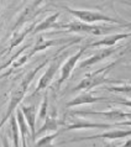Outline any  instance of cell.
Segmentation results:
<instances>
[{
    "instance_id": "cell-17",
    "label": "cell",
    "mask_w": 131,
    "mask_h": 147,
    "mask_svg": "<svg viewBox=\"0 0 131 147\" xmlns=\"http://www.w3.org/2000/svg\"><path fill=\"white\" fill-rule=\"evenodd\" d=\"M10 125H9V130H10V136H11V140H13V146L14 147H21L20 146V131H19V126H18V121H16V117L13 114L10 117Z\"/></svg>"
},
{
    "instance_id": "cell-22",
    "label": "cell",
    "mask_w": 131,
    "mask_h": 147,
    "mask_svg": "<svg viewBox=\"0 0 131 147\" xmlns=\"http://www.w3.org/2000/svg\"><path fill=\"white\" fill-rule=\"evenodd\" d=\"M1 142H3V147H11L9 140H7L6 135H3V138H1Z\"/></svg>"
},
{
    "instance_id": "cell-15",
    "label": "cell",
    "mask_w": 131,
    "mask_h": 147,
    "mask_svg": "<svg viewBox=\"0 0 131 147\" xmlns=\"http://www.w3.org/2000/svg\"><path fill=\"white\" fill-rule=\"evenodd\" d=\"M35 25H36V22L30 24V25L26 26L25 28H22V30H19V31H15V32H14L13 37H11V40H10V45H9V47H7V50H6L7 53H9V52H11V50H13V48L18 47L19 45L24 40H25V37H26L27 35L32 34V30H34Z\"/></svg>"
},
{
    "instance_id": "cell-13",
    "label": "cell",
    "mask_w": 131,
    "mask_h": 147,
    "mask_svg": "<svg viewBox=\"0 0 131 147\" xmlns=\"http://www.w3.org/2000/svg\"><path fill=\"white\" fill-rule=\"evenodd\" d=\"M42 3V0H35L34 3H31V4H28V5L25 7V9L22 10V13L20 14L19 16V19H18V21L15 22V25L13 27V30L16 31V28L20 27V26H22L25 22H27L30 19H32L35 16V13H36V10L38 9V6H40V4Z\"/></svg>"
},
{
    "instance_id": "cell-14",
    "label": "cell",
    "mask_w": 131,
    "mask_h": 147,
    "mask_svg": "<svg viewBox=\"0 0 131 147\" xmlns=\"http://www.w3.org/2000/svg\"><path fill=\"white\" fill-rule=\"evenodd\" d=\"M55 114H56V111H53L52 114H50V115L46 116V119L43 120L40 130H36V137L40 136V135H42V134H45V132L51 134V132H57L58 131L61 122L57 120Z\"/></svg>"
},
{
    "instance_id": "cell-27",
    "label": "cell",
    "mask_w": 131,
    "mask_h": 147,
    "mask_svg": "<svg viewBox=\"0 0 131 147\" xmlns=\"http://www.w3.org/2000/svg\"><path fill=\"white\" fill-rule=\"evenodd\" d=\"M0 28H1V14H0Z\"/></svg>"
},
{
    "instance_id": "cell-20",
    "label": "cell",
    "mask_w": 131,
    "mask_h": 147,
    "mask_svg": "<svg viewBox=\"0 0 131 147\" xmlns=\"http://www.w3.org/2000/svg\"><path fill=\"white\" fill-rule=\"evenodd\" d=\"M109 92H115V93H121L128 96H131V84H122V85H114V87H108L106 88Z\"/></svg>"
},
{
    "instance_id": "cell-21",
    "label": "cell",
    "mask_w": 131,
    "mask_h": 147,
    "mask_svg": "<svg viewBox=\"0 0 131 147\" xmlns=\"http://www.w3.org/2000/svg\"><path fill=\"white\" fill-rule=\"evenodd\" d=\"M113 103H117V104H120V105H124V107L131 108V100H114Z\"/></svg>"
},
{
    "instance_id": "cell-6",
    "label": "cell",
    "mask_w": 131,
    "mask_h": 147,
    "mask_svg": "<svg viewBox=\"0 0 131 147\" xmlns=\"http://www.w3.org/2000/svg\"><path fill=\"white\" fill-rule=\"evenodd\" d=\"M61 59H62V57L61 56H58V55L55 56V58H53L50 62V64L47 66L45 73L40 77L38 83H37V85H36V89H35V92L32 93V95H36V94H38L41 90H43V89L50 87V84L52 83V80H53V78H55L56 73H57V71H58V68H59Z\"/></svg>"
},
{
    "instance_id": "cell-28",
    "label": "cell",
    "mask_w": 131,
    "mask_h": 147,
    "mask_svg": "<svg viewBox=\"0 0 131 147\" xmlns=\"http://www.w3.org/2000/svg\"><path fill=\"white\" fill-rule=\"evenodd\" d=\"M0 14H1V4H0Z\"/></svg>"
},
{
    "instance_id": "cell-3",
    "label": "cell",
    "mask_w": 131,
    "mask_h": 147,
    "mask_svg": "<svg viewBox=\"0 0 131 147\" xmlns=\"http://www.w3.org/2000/svg\"><path fill=\"white\" fill-rule=\"evenodd\" d=\"M69 115L72 116H93V117H100L103 120L120 122L125 120H131V113H126L120 109H111L108 111H92V110H72Z\"/></svg>"
},
{
    "instance_id": "cell-12",
    "label": "cell",
    "mask_w": 131,
    "mask_h": 147,
    "mask_svg": "<svg viewBox=\"0 0 131 147\" xmlns=\"http://www.w3.org/2000/svg\"><path fill=\"white\" fill-rule=\"evenodd\" d=\"M131 37V32H125V34H114V35H105L103 38L94 41V42L89 43L88 47H111L115 43H117L119 41L125 40Z\"/></svg>"
},
{
    "instance_id": "cell-10",
    "label": "cell",
    "mask_w": 131,
    "mask_h": 147,
    "mask_svg": "<svg viewBox=\"0 0 131 147\" xmlns=\"http://www.w3.org/2000/svg\"><path fill=\"white\" fill-rule=\"evenodd\" d=\"M106 103L108 99L104 96H97L94 95L90 92H83L79 95H77L76 98H73L66 104V108H74V107H79V105H84V104H94V103Z\"/></svg>"
},
{
    "instance_id": "cell-7",
    "label": "cell",
    "mask_w": 131,
    "mask_h": 147,
    "mask_svg": "<svg viewBox=\"0 0 131 147\" xmlns=\"http://www.w3.org/2000/svg\"><path fill=\"white\" fill-rule=\"evenodd\" d=\"M84 52H85V47H80L74 55H72V56L69 57V58L62 64V67H61V74H59V78H58V80H57V84H56L57 89H61L62 84L69 78V77L72 76V73H73V71H74V68H76V66H77V63L79 62L80 57L83 56Z\"/></svg>"
},
{
    "instance_id": "cell-19",
    "label": "cell",
    "mask_w": 131,
    "mask_h": 147,
    "mask_svg": "<svg viewBox=\"0 0 131 147\" xmlns=\"http://www.w3.org/2000/svg\"><path fill=\"white\" fill-rule=\"evenodd\" d=\"M48 115V95L47 93L42 98V103L40 105V111H38V122H43V120L46 119V116Z\"/></svg>"
},
{
    "instance_id": "cell-11",
    "label": "cell",
    "mask_w": 131,
    "mask_h": 147,
    "mask_svg": "<svg viewBox=\"0 0 131 147\" xmlns=\"http://www.w3.org/2000/svg\"><path fill=\"white\" fill-rule=\"evenodd\" d=\"M20 110L22 111V115L27 122V126L30 129L31 140L35 142L36 140V107L35 105H21Z\"/></svg>"
},
{
    "instance_id": "cell-8",
    "label": "cell",
    "mask_w": 131,
    "mask_h": 147,
    "mask_svg": "<svg viewBox=\"0 0 131 147\" xmlns=\"http://www.w3.org/2000/svg\"><path fill=\"white\" fill-rule=\"evenodd\" d=\"M124 137H131V129H115L109 130L103 134H97L92 136H84V137H77L72 138L67 142H78V141H85V140H95V138H104V140H120Z\"/></svg>"
},
{
    "instance_id": "cell-2",
    "label": "cell",
    "mask_w": 131,
    "mask_h": 147,
    "mask_svg": "<svg viewBox=\"0 0 131 147\" xmlns=\"http://www.w3.org/2000/svg\"><path fill=\"white\" fill-rule=\"evenodd\" d=\"M116 63L117 62L110 63V64H108V66L98 69V71H95V72H92V73H89V74H87L74 88H73V92L74 93L76 92H88L93 88L99 87V85L109 82V79L106 78V74L111 71V68H114L116 66Z\"/></svg>"
},
{
    "instance_id": "cell-4",
    "label": "cell",
    "mask_w": 131,
    "mask_h": 147,
    "mask_svg": "<svg viewBox=\"0 0 131 147\" xmlns=\"http://www.w3.org/2000/svg\"><path fill=\"white\" fill-rule=\"evenodd\" d=\"M69 14L77 18L82 22L85 24H97V22H109V24H120V20L105 15L100 11H93L87 9H72V7H64Z\"/></svg>"
},
{
    "instance_id": "cell-5",
    "label": "cell",
    "mask_w": 131,
    "mask_h": 147,
    "mask_svg": "<svg viewBox=\"0 0 131 147\" xmlns=\"http://www.w3.org/2000/svg\"><path fill=\"white\" fill-rule=\"evenodd\" d=\"M27 89H28V87L24 84L22 82H20V83L13 89L11 95H10V103H9V105H7L6 113L4 114L3 119H1V121H0V130L3 129V126L5 125V122L9 120V117L13 115L14 111L19 108V105L21 104V101L24 100V98H25V95H26Z\"/></svg>"
},
{
    "instance_id": "cell-26",
    "label": "cell",
    "mask_w": 131,
    "mask_h": 147,
    "mask_svg": "<svg viewBox=\"0 0 131 147\" xmlns=\"http://www.w3.org/2000/svg\"><path fill=\"white\" fill-rule=\"evenodd\" d=\"M4 53H6V50H4V51H1V52H0V58H1V56H3Z\"/></svg>"
},
{
    "instance_id": "cell-18",
    "label": "cell",
    "mask_w": 131,
    "mask_h": 147,
    "mask_svg": "<svg viewBox=\"0 0 131 147\" xmlns=\"http://www.w3.org/2000/svg\"><path fill=\"white\" fill-rule=\"evenodd\" d=\"M61 132H51L42 136L41 138H38L37 141L35 142V147H53V141L56 140V137L58 136Z\"/></svg>"
},
{
    "instance_id": "cell-9",
    "label": "cell",
    "mask_w": 131,
    "mask_h": 147,
    "mask_svg": "<svg viewBox=\"0 0 131 147\" xmlns=\"http://www.w3.org/2000/svg\"><path fill=\"white\" fill-rule=\"evenodd\" d=\"M119 50V47H103V48H100L98 52H95L94 55L92 56H89L88 58H85L83 61H80V63L78 64V68L79 69H83V68H89V67H92L93 64H95V63H99L101 62L103 59H106V58H109L111 55H114L115 52Z\"/></svg>"
},
{
    "instance_id": "cell-1",
    "label": "cell",
    "mask_w": 131,
    "mask_h": 147,
    "mask_svg": "<svg viewBox=\"0 0 131 147\" xmlns=\"http://www.w3.org/2000/svg\"><path fill=\"white\" fill-rule=\"evenodd\" d=\"M56 28H63V31L67 32H76V34H87L92 36H104L108 35L113 30H117L119 27L106 26V25H95V24H85L82 21H71L67 24H57Z\"/></svg>"
},
{
    "instance_id": "cell-24",
    "label": "cell",
    "mask_w": 131,
    "mask_h": 147,
    "mask_svg": "<svg viewBox=\"0 0 131 147\" xmlns=\"http://www.w3.org/2000/svg\"><path fill=\"white\" fill-rule=\"evenodd\" d=\"M21 140V147H28L27 146V138H20Z\"/></svg>"
},
{
    "instance_id": "cell-23",
    "label": "cell",
    "mask_w": 131,
    "mask_h": 147,
    "mask_svg": "<svg viewBox=\"0 0 131 147\" xmlns=\"http://www.w3.org/2000/svg\"><path fill=\"white\" fill-rule=\"evenodd\" d=\"M129 28V30H131V22H125V24H121L120 25V28Z\"/></svg>"
},
{
    "instance_id": "cell-16",
    "label": "cell",
    "mask_w": 131,
    "mask_h": 147,
    "mask_svg": "<svg viewBox=\"0 0 131 147\" xmlns=\"http://www.w3.org/2000/svg\"><path fill=\"white\" fill-rule=\"evenodd\" d=\"M59 13H55L50 16H47L45 20H42L40 24H36L34 30H32V35H36V34H40L42 31H46V30H51V28H56L57 26V20L59 18Z\"/></svg>"
},
{
    "instance_id": "cell-25",
    "label": "cell",
    "mask_w": 131,
    "mask_h": 147,
    "mask_svg": "<svg viewBox=\"0 0 131 147\" xmlns=\"http://www.w3.org/2000/svg\"><path fill=\"white\" fill-rule=\"evenodd\" d=\"M120 147H131V138H129V140L126 141V142H125V144L122 145V146H120Z\"/></svg>"
}]
</instances>
